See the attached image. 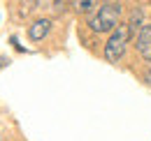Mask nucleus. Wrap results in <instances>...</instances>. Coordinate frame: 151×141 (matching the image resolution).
Wrapping results in <instances>:
<instances>
[{
  "label": "nucleus",
  "instance_id": "6",
  "mask_svg": "<svg viewBox=\"0 0 151 141\" xmlns=\"http://www.w3.org/2000/svg\"><path fill=\"white\" fill-rule=\"evenodd\" d=\"M77 12H91V9H95V7H100V2H93V0H86V2H75Z\"/></svg>",
  "mask_w": 151,
  "mask_h": 141
},
{
  "label": "nucleus",
  "instance_id": "4",
  "mask_svg": "<svg viewBox=\"0 0 151 141\" xmlns=\"http://www.w3.org/2000/svg\"><path fill=\"white\" fill-rule=\"evenodd\" d=\"M49 30H51V21H49V19H37V21L30 23L28 37H30L33 42H40V39H44V37L49 35Z\"/></svg>",
  "mask_w": 151,
  "mask_h": 141
},
{
  "label": "nucleus",
  "instance_id": "5",
  "mask_svg": "<svg viewBox=\"0 0 151 141\" xmlns=\"http://www.w3.org/2000/svg\"><path fill=\"white\" fill-rule=\"evenodd\" d=\"M142 21H144L142 9H139V7H135V9L130 12V21L126 23V26H128V30H130V35H135L137 30H142V28H144V26H142Z\"/></svg>",
  "mask_w": 151,
  "mask_h": 141
},
{
  "label": "nucleus",
  "instance_id": "2",
  "mask_svg": "<svg viewBox=\"0 0 151 141\" xmlns=\"http://www.w3.org/2000/svg\"><path fill=\"white\" fill-rule=\"evenodd\" d=\"M128 39H130V30H128V26H121V23H119V28L109 35L107 44H105V58H107L109 63H119V60L123 58V53H126V44H128Z\"/></svg>",
  "mask_w": 151,
  "mask_h": 141
},
{
  "label": "nucleus",
  "instance_id": "3",
  "mask_svg": "<svg viewBox=\"0 0 151 141\" xmlns=\"http://www.w3.org/2000/svg\"><path fill=\"white\" fill-rule=\"evenodd\" d=\"M135 49L137 53L151 63V26H144L139 33H137V39H135Z\"/></svg>",
  "mask_w": 151,
  "mask_h": 141
},
{
  "label": "nucleus",
  "instance_id": "7",
  "mask_svg": "<svg viewBox=\"0 0 151 141\" xmlns=\"http://www.w3.org/2000/svg\"><path fill=\"white\" fill-rule=\"evenodd\" d=\"M147 81L151 83V67H149V72H147Z\"/></svg>",
  "mask_w": 151,
  "mask_h": 141
},
{
  "label": "nucleus",
  "instance_id": "8",
  "mask_svg": "<svg viewBox=\"0 0 151 141\" xmlns=\"http://www.w3.org/2000/svg\"><path fill=\"white\" fill-rule=\"evenodd\" d=\"M7 63H9V60H5V58H0V67H2V65H7Z\"/></svg>",
  "mask_w": 151,
  "mask_h": 141
},
{
  "label": "nucleus",
  "instance_id": "1",
  "mask_svg": "<svg viewBox=\"0 0 151 141\" xmlns=\"http://www.w3.org/2000/svg\"><path fill=\"white\" fill-rule=\"evenodd\" d=\"M119 16H121V2H105L98 7L95 16H91L88 26L93 33H114L119 28Z\"/></svg>",
  "mask_w": 151,
  "mask_h": 141
}]
</instances>
